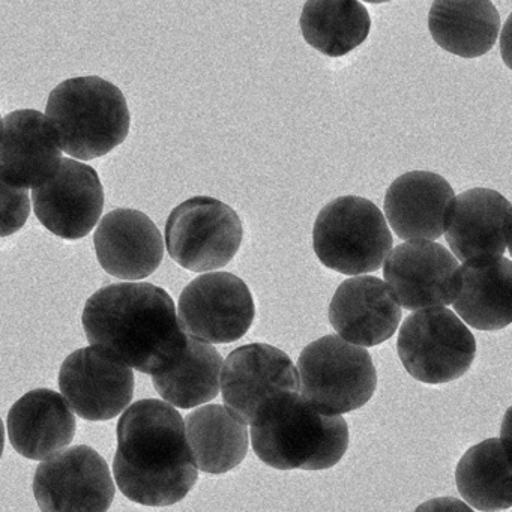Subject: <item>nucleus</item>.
<instances>
[{"label":"nucleus","mask_w":512,"mask_h":512,"mask_svg":"<svg viewBox=\"0 0 512 512\" xmlns=\"http://www.w3.org/2000/svg\"><path fill=\"white\" fill-rule=\"evenodd\" d=\"M113 476L125 497L145 506L175 505L193 490L199 469L175 406L149 398L125 409Z\"/></svg>","instance_id":"1"},{"label":"nucleus","mask_w":512,"mask_h":512,"mask_svg":"<svg viewBox=\"0 0 512 512\" xmlns=\"http://www.w3.org/2000/svg\"><path fill=\"white\" fill-rule=\"evenodd\" d=\"M82 323L91 346L151 376L169 370L187 347L172 296L154 284L103 287L86 302Z\"/></svg>","instance_id":"2"},{"label":"nucleus","mask_w":512,"mask_h":512,"mask_svg":"<svg viewBox=\"0 0 512 512\" xmlns=\"http://www.w3.org/2000/svg\"><path fill=\"white\" fill-rule=\"evenodd\" d=\"M257 457L278 470H326L349 448V427L341 415H326L298 392L269 401L251 422Z\"/></svg>","instance_id":"3"},{"label":"nucleus","mask_w":512,"mask_h":512,"mask_svg":"<svg viewBox=\"0 0 512 512\" xmlns=\"http://www.w3.org/2000/svg\"><path fill=\"white\" fill-rule=\"evenodd\" d=\"M46 110L62 151L77 160L104 157L130 133L125 95L101 77L65 80L50 92Z\"/></svg>","instance_id":"4"},{"label":"nucleus","mask_w":512,"mask_h":512,"mask_svg":"<svg viewBox=\"0 0 512 512\" xmlns=\"http://www.w3.org/2000/svg\"><path fill=\"white\" fill-rule=\"evenodd\" d=\"M394 239L385 215L371 200L344 196L317 215L313 248L323 266L344 275L377 271L392 250Z\"/></svg>","instance_id":"5"},{"label":"nucleus","mask_w":512,"mask_h":512,"mask_svg":"<svg viewBox=\"0 0 512 512\" xmlns=\"http://www.w3.org/2000/svg\"><path fill=\"white\" fill-rule=\"evenodd\" d=\"M299 394L326 415L361 409L377 388V371L367 350L325 335L308 344L298 359Z\"/></svg>","instance_id":"6"},{"label":"nucleus","mask_w":512,"mask_h":512,"mask_svg":"<svg viewBox=\"0 0 512 512\" xmlns=\"http://www.w3.org/2000/svg\"><path fill=\"white\" fill-rule=\"evenodd\" d=\"M397 352L413 379L440 385L469 371L475 361L476 340L466 323L448 308H424L404 319Z\"/></svg>","instance_id":"7"},{"label":"nucleus","mask_w":512,"mask_h":512,"mask_svg":"<svg viewBox=\"0 0 512 512\" xmlns=\"http://www.w3.org/2000/svg\"><path fill=\"white\" fill-rule=\"evenodd\" d=\"M242 239L241 218L235 209L214 197H191L167 218V251L179 266L191 272H211L229 265Z\"/></svg>","instance_id":"8"},{"label":"nucleus","mask_w":512,"mask_h":512,"mask_svg":"<svg viewBox=\"0 0 512 512\" xmlns=\"http://www.w3.org/2000/svg\"><path fill=\"white\" fill-rule=\"evenodd\" d=\"M256 305L247 284L229 272H209L191 281L178 304L188 335L212 344L241 340L254 322Z\"/></svg>","instance_id":"9"},{"label":"nucleus","mask_w":512,"mask_h":512,"mask_svg":"<svg viewBox=\"0 0 512 512\" xmlns=\"http://www.w3.org/2000/svg\"><path fill=\"white\" fill-rule=\"evenodd\" d=\"M115 493L109 464L91 446L62 449L35 472L34 494L41 511L104 512Z\"/></svg>","instance_id":"10"},{"label":"nucleus","mask_w":512,"mask_h":512,"mask_svg":"<svg viewBox=\"0 0 512 512\" xmlns=\"http://www.w3.org/2000/svg\"><path fill=\"white\" fill-rule=\"evenodd\" d=\"M383 278L404 310L448 307L457 296V257L440 244L412 239L389 251Z\"/></svg>","instance_id":"11"},{"label":"nucleus","mask_w":512,"mask_h":512,"mask_svg":"<svg viewBox=\"0 0 512 512\" xmlns=\"http://www.w3.org/2000/svg\"><path fill=\"white\" fill-rule=\"evenodd\" d=\"M59 388L71 409L88 421H109L121 415L134 395L130 365L100 347L71 353L59 371Z\"/></svg>","instance_id":"12"},{"label":"nucleus","mask_w":512,"mask_h":512,"mask_svg":"<svg viewBox=\"0 0 512 512\" xmlns=\"http://www.w3.org/2000/svg\"><path fill=\"white\" fill-rule=\"evenodd\" d=\"M220 388L227 407L248 425L269 401L299 391L298 368L286 352L271 344H247L227 356Z\"/></svg>","instance_id":"13"},{"label":"nucleus","mask_w":512,"mask_h":512,"mask_svg":"<svg viewBox=\"0 0 512 512\" xmlns=\"http://www.w3.org/2000/svg\"><path fill=\"white\" fill-rule=\"evenodd\" d=\"M40 223L58 238L77 241L97 226L104 209V188L94 167L62 158L55 175L32 191Z\"/></svg>","instance_id":"14"},{"label":"nucleus","mask_w":512,"mask_h":512,"mask_svg":"<svg viewBox=\"0 0 512 512\" xmlns=\"http://www.w3.org/2000/svg\"><path fill=\"white\" fill-rule=\"evenodd\" d=\"M62 163V149L49 119L37 110H17L2 121L0 181L17 188H37Z\"/></svg>","instance_id":"15"},{"label":"nucleus","mask_w":512,"mask_h":512,"mask_svg":"<svg viewBox=\"0 0 512 512\" xmlns=\"http://www.w3.org/2000/svg\"><path fill=\"white\" fill-rule=\"evenodd\" d=\"M94 245L101 268L119 280H145L164 259L160 230L136 209L109 212L98 224Z\"/></svg>","instance_id":"16"},{"label":"nucleus","mask_w":512,"mask_h":512,"mask_svg":"<svg viewBox=\"0 0 512 512\" xmlns=\"http://www.w3.org/2000/svg\"><path fill=\"white\" fill-rule=\"evenodd\" d=\"M401 307L385 281L371 275H355L335 290L329 305V322L349 343L374 347L397 331Z\"/></svg>","instance_id":"17"},{"label":"nucleus","mask_w":512,"mask_h":512,"mask_svg":"<svg viewBox=\"0 0 512 512\" xmlns=\"http://www.w3.org/2000/svg\"><path fill=\"white\" fill-rule=\"evenodd\" d=\"M511 203L488 188L454 197L446 218L445 239L457 260L503 256L511 233Z\"/></svg>","instance_id":"18"},{"label":"nucleus","mask_w":512,"mask_h":512,"mask_svg":"<svg viewBox=\"0 0 512 512\" xmlns=\"http://www.w3.org/2000/svg\"><path fill=\"white\" fill-rule=\"evenodd\" d=\"M455 194L442 176L424 170L404 173L385 194V220L404 241H436L445 233L449 206Z\"/></svg>","instance_id":"19"},{"label":"nucleus","mask_w":512,"mask_h":512,"mask_svg":"<svg viewBox=\"0 0 512 512\" xmlns=\"http://www.w3.org/2000/svg\"><path fill=\"white\" fill-rule=\"evenodd\" d=\"M7 425L14 449L29 460L43 461L73 442L77 422L64 395L41 388L14 403Z\"/></svg>","instance_id":"20"},{"label":"nucleus","mask_w":512,"mask_h":512,"mask_svg":"<svg viewBox=\"0 0 512 512\" xmlns=\"http://www.w3.org/2000/svg\"><path fill=\"white\" fill-rule=\"evenodd\" d=\"M460 286L454 310L478 331H500L511 325L512 263L503 256L464 260L458 269Z\"/></svg>","instance_id":"21"},{"label":"nucleus","mask_w":512,"mask_h":512,"mask_svg":"<svg viewBox=\"0 0 512 512\" xmlns=\"http://www.w3.org/2000/svg\"><path fill=\"white\" fill-rule=\"evenodd\" d=\"M428 31L445 52L458 58H479L496 44L500 16L491 0H434Z\"/></svg>","instance_id":"22"},{"label":"nucleus","mask_w":512,"mask_h":512,"mask_svg":"<svg viewBox=\"0 0 512 512\" xmlns=\"http://www.w3.org/2000/svg\"><path fill=\"white\" fill-rule=\"evenodd\" d=\"M185 436L197 469L223 475L247 457L250 433L247 424L229 407L206 404L185 418Z\"/></svg>","instance_id":"23"},{"label":"nucleus","mask_w":512,"mask_h":512,"mask_svg":"<svg viewBox=\"0 0 512 512\" xmlns=\"http://www.w3.org/2000/svg\"><path fill=\"white\" fill-rule=\"evenodd\" d=\"M221 367L223 358L212 343L188 335L181 358L169 370L154 374L152 382L167 403L193 409L218 397Z\"/></svg>","instance_id":"24"},{"label":"nucleus","mask_w":512,"mask_h":512,"mask_svg":"<svg viewBox=\"0 0 512 512\" xmlns=\"http://www.w3.org/2000/svg\"><path fill=\"white\" fill-rule=\"evenodd\" d=\"M455 484L472 508L479 511L511 508V464L505 442L493 437L467 449L458 461Z\"/></svg>","instance_id":"25"},{"label":"nucleus","mask_w":512,"mask_h":512,"mask_svg":"<svg viewBox=\"0 0 512 512\" xmlns=\"http://www.w3.org/2000/svg\"><path fill=\"white\" fill-rule=\"evenodd\" d=\"M299 26L314 50L341 58L367 40L371 19L358 0H307Z\"/></svg>","instance_id":"26"},{"label":"nucleus","mask_w":512,"mask_h":512,"mask_svg":"<svg viewBox=\"0 0 512 512\" xmlns=\"http://www.w3.org/2000/svg\"><path fill=\"white\" fill-rule=\"evenodd\" d=\"M29 215L31 199L28 190L0 181V238H7L22 230Z\"/></svg>","instance_id":"27"},{"label":"nucleus","mask_w":512,"mask_h":512,"mask_svg":"<svg viewBox=\"0 0 512 512\" xmlns=\"http://www.w3.org/2000/svg\"><path fill=\"white\" fill-rule=\"evenodd\" d=\"M5 448V427L2 418H0V458H2V452Z\"/></svg>","instance_id":"28"},{"label":"nucleus","mask_w":512,"mask_h":512,"mask_svg":"<svg viewBox=\"0 0 512 512\" xmlns=\"http://www.w3.org/2000/svg\"><path fill=\"white\" fill-rule=\"evenodd\" d=\"M364 2H368V4H386V2H391V0H364Z\"/></svg>","instance_id":"29"},{"label":"nucleus","mask_w":512,"mask_h":512,"mask_svg":"<svg viewBox=\"0 0 512 512\" xmlns=\"http://www.w3.org/2000/svg\"><path fill=\"white\" fill-rule=\"evenodd\" d=\"M0 131H2V118H0Z\"/></svg>","instance_id":"30"}]
</instances>
